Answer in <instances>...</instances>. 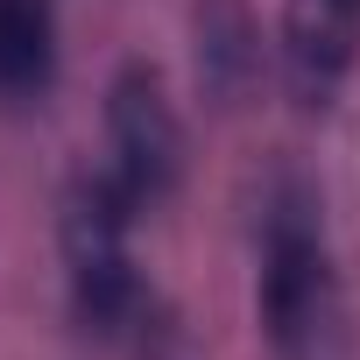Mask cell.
Segmentation results:
<instances>
[{
  "mask_svg": "<svg viewBox=\"0 0 360 360\" xmlns=\"http://www.w3.org/2000/svg\"><path fill=\"white\" fill-rule=\"evenodd\" d=\"M255 318L276 360H325L339 325V255L311 176L283 169L255 219Z\"/></svg>",
  "mask_w": 360,
  "mask_h": 360,
  "instance_id": "obj_2",
  "label": "cell"
},
{
  "mask_svg": "<svg viewBox=\"0 0 360 360\" xmlns=\"http://www.w3.org/2000/svg\"><path fill=\"white\" fill-rule=\"evenodd\" d=\"M64 78L57 0H0V113H43Z\"/></svg>",
  "mask_w": 360,
  "mask_h": 360,
  "instance_id": "obj_6",
  "label": "cell"
},
{
  "mask_svg": "<svg viewBox=\"0 0 360 360\" xmlns=\"http://www.w3.org/2000/svg\"><path fill=\"white\" fill-rule=\"evenodd\" d=\"M106 169L141 212H162L184 191L191 134H184L176 99H169V78L148 57H127L106 78Z\"/></svg>",
  "mask_w": 360,
  "mask_h": 360,
  "instance_id": "obj_3",
  "label": "cell"
},
{
  "mask_svg": "<svg viewBox=\"0 0 360 360\" xmlns=\"http://www.w3.org/2000/svg\"><path fill=\"white\" fill-rule=\"evenodd\" d=\"M134 219L141 205L113 184V169H78L57 198V262L71 325L99 346H127L134 360H162L176 346L169 311L134 269Z\"/></svg>",
  "mask_w": 360,
  "mask_h": 360,
  "instance_id": "obj_1",
  "label": "cell"
},
{
  "mask_svg": "<svg viewBox=\"0 0 360 360\" xmlns=\"http://www.w3.org/2000/svg\"><path fill=\"white\" fill-rule=\"evenodd\" d=\"M191 64L212 106H248L269 71L255 0H191Z\"/></svg>",
  "mask_w": 360,
  "mask_h": 360,
  "instance_id": "obj_5",
  "label": "cell"
},
{
  "mask_svg": "<svg viewBox=\"0 0 360 360\" xmlns=\"http://www.w3.org/2000/svg\"><path fill=\"white\" fill-rule=\"evenodd\" d=\"M360 64V0H283L276 78L304 113H325Z\"/></svg>",
  "mask_w": 360,
  "mask_h": 360,
  "instance_id": "obj_4",
  "label": "cell"
}]
</instances>
